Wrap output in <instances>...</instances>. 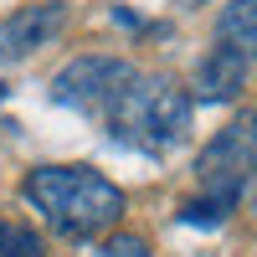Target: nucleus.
Segmentation results:
<instances>
[{"instance_id":"f257e3e1","label":"nucleus","mask_w":257,"mask_h":257,"mask_svg":"<svg viewBox=\"0 0 257 257\" xmlns=\"http://www.w3.org/2000/svg\"><path fill=\"white\" fill-rule=\"evenodd\" d=\"M21 196L67 242H88L123 216V190L88 165H41L21 180Z\"/></svg>"},{"instance_id":"f03ea898","label":"nucleus","mask_w":257,"mask_h":257,"mask_svg":"<svg viewBox=\"0 0 257 257\" xmlns=\"http://www.w3.org/2000/svg\"><path fill=\"white\" fill-rule=\"evenodd\" d=\"M113 139L139 149V155H170L190 134V98L175 88V77H139L118 93L108 108Z\"/></svg>"},{"instance_id":"7ed1b4c3","label":"nucleus","mask_w":257,"mask_h":257,"mask_svg":"<svg viewBox=\"0 0 257 257\" xmlns=\"http://www.w3.org/2000/svg\"><path fill=\"white\" fill-rule=\"evenodd\" d=\"M252 170H257V113H242L226 128H216V139L201 149V160H196L201 196L242 201V185Z\"/></svg>"},{"instance_id":"20e7f679","label":"nucleus","mask_w":257,"mask_h":257,"mask_svg":"<svg viewBox=\"0 0 257 257\" xmlns=\"http://www.w3.org/2000/svg\"><path fill=\"white\" fill-rule=\"evenodd\" d=\"M128 82H134V67H128V62H118V57H77V62H67V67L57 72L52 98L67 103V108L108 118V108L118 103V93Z\"/></svg>"},{"instance_id":"39448f33","label":"nucleus","mask_w":257,"mask_h":257,"mask_svg":"<svg viewBox=\"0 0 257 257\" xmlns=\"http://www.w3.org/2000/svg\"><path fill=\"white\" fill-rule=\"evenodd\" d=\"M62 21H67V6H62V0L21 6L16 16L0 21V62H21V57H31L36 47H47V41L62 31Z\"/></svg>"},{"instance_id":"423d86ee","label":"nucleus","mask_w":257,"mask_h":257,"mask_svg":"<svg viewBox=\"0 0 257 257\" xmlns=\"http://www.w3.org/2000/svg\"><path fill=\"white\" fill-rule=\"evenodd\" d=\"M247 88V62L231 52V47H211L201 62H196V98L201 103H231Z\"/></svg>"},{"instance_id":"0eeeda50","label":"nucleus","mask_w":257,"mask_h":257,"mask_svg":"<svg viewBox=\"0 0 257 257\" xmlns=\"http://www.w3.org/2000/svg\"><path fill=\"white\" fill-rule=\"evenodd\" d=\"M221 47H231L242 62H257V0H231L216 21Z\"/></svg>"},{"instance_id":"6e6552de","label":"nucleus","mask_w":257,"mask_h":257,"mask_svg":"<svg viewBox=\"0 0 257 257\" xmlns=\"http://www.w3.org/2000/svg\"><path fill=\"white\" fill-rule=\"evenodd\" d=\"M231 211H237V201H221V196H190L180 206V221L185 226H221Z\"/></svg>"},{"instance_id":"1a4fd4ad","label":"nucleus","mask_w":257,"mask_h":257,"mask_svg":"<svg viewBox=\"0 0 257 257\" xmlns=\"http://www.w3.org/2000/svg\"><path fill=\"white\" fill-rule=\"evenodd\" d=\"M0 257H47V247L26 221H0Z\"/></svg>"},{"instance_id":"9d476101","label":"nucleus","mask_w":257,"mask_h":257,"mask_svg":"<svg viewBox=\"0 0 257 257\" xmlns=\"http://www.w3.org/2000/svg\"><path fill=\"white\" fill-rule=\"evenodd\" d=\"M98 257H149V247H144V237H134V231H123V237L103 242V252H98Z\"/></svg>"},{"instance_id":"9b49d317","label":"nucleus","mask_w":257,"mask_h":257,"mask_svg":"<svg viewBox=\"0 0 257 257\" xmlns=\"http://www.w3.org/2000/svg\"><path fill=\"white\" fill-rule=\"evenodd\" d=\"M0 103H6V82H0Z\"/></svg>"},{"instance_id":"f8f14e48","label":"nucleus","mask_w":257,"mask_h":257,"mask_svg":"<svg viewBox=\"0 0 257 257\" xmlns=\"http://www.w3.org/2000/svg\"><path fill=\"white\" fill-rule=\"evenodd\" d=\"M180 6H201V0H180Z\"/></svg>"}]
</instances>
